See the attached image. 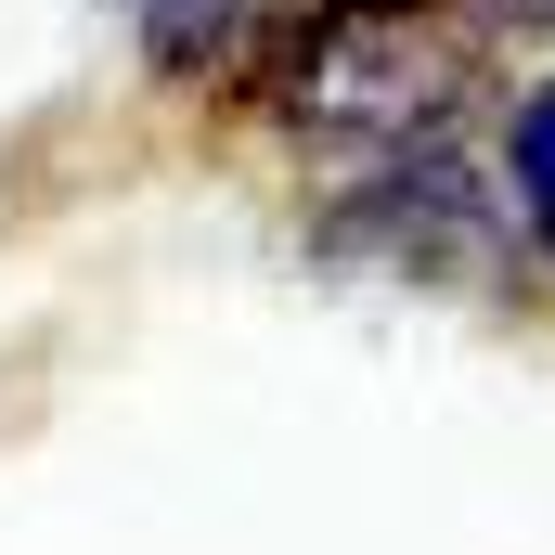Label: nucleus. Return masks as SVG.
<instances>
[{"mask_svg":"<svg viewBox=\"0 0 555 555\" xmlns=\"http://www.w3.org/2000/svg\"><path fill=\"white\" fill-rule=\"evenodd\" d=\"M491 194H504V220L530 246V284H555V78L504 91V117H491Z\"/></svg>","mask_w":555,"mask_h":555,"instance_id":"obj_4","label":"nucleus"},{"mask_svg":"<svg viewBox=\"0 0 555 555\" xmlns=\"http://www.w3.org/2000/svg\"><path fill=\"white\" fill-rule=\"evenodd\" d=\"M117 26H130V65L168 104H233L246 65H259L272 0H117Z\"/></svg>","mask_w":555,"mask_h":555,"instance_id":"obj_3","label":"nucleus"},{"mask_svg":"<svg viewBox=\"0 0 555 555\" xmlns=\"http://www.w3.org/2000/svg\"><path fill=\"white\" fill-rule=\"evenodd\" d=\"M491 52H555V0H452Z\"/></svg>","mask_w":555,"mask_h":555,"instance_id":"obj_5","label":"nucleus"},{"mask_svg":"<svg viewBox=\"0 0 555 555\" xmlns=\"http://www.w3.org/2000/svg\"><path fill=\"white\" fill-rule=\"evenodd\" d=\"M233 104L297 155V181H336V168H401V155L491 142L504 52L452 0H272Z\"/></svg>","mask_w":555,"mask_h":555,"instance_id":"obj_1","label":"nucleus"},{"mask_svg":"<svg viewBox=\"0 0 555 555\" xmlns=\"http://www.w3.org/2000/svg\"><path fill=\"white\" fill-rule=\"evenodd\" d=\"M297 259L336 272V284H375V297H439V310H517V297H543L504 194H491V142L297 181Z\"/></svg>","mask_w":555,"mask_h":555,"instance_id":"obj_2","label":"nucleus"}]
</instances>
